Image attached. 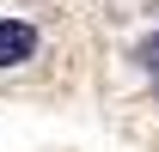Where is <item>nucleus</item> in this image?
Returning a JSON list of instances; mask_svg holds the SVG:
<instances>
[{
	"instance_id": "f257e3e1",
	"label": "nucleus",
	"mask_w": 159,
	"mask_h": 152,
	"mask_svg": "<svg viewBox=\"0 0 159 152\" xmlns=\"http://www.w3.org/2000/svg\"><path fill=\"white\" fill-rule=\"evenodd\" d=\"M43 55V31L31 19H0V73H19Z\"/></svg>"
},
{
	"instance_id": "f03ea898",
	"label": "nucleus",
	"mask_w": 159,
	"mask_h": 152,
	"mask_svg": "<svg viewBox=\"0 0 159 152\" xmlns=\"http://www.w3.org/2000/svg\"><path fill=\"white\" fill-rule=\"evenodd\" d=\"M129 61H135L147 79H159V31H147V37H135V49H129Z\"/></svg>"
}]
</instances>
